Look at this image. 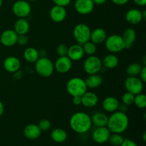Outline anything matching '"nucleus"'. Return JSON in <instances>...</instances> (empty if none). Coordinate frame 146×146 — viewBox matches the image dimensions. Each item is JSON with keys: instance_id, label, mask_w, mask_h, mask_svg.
Masks as SVG:
<instances>
[{"instance_id": "nucleus-22", "label": "nucleus", "mask_w": 146, "mask_h": 146, "mask_svg": "<svg viewBox=\"0 0 146 146\" xmlns=\"http://www.w3.org/2000/svg\"><path fill=\"white\" fill-rule=\"evenodd\" d=\"M29 28V23L26 18H19L14 23V30L18 35L27 34Z\"/></svg>"}, {"instance_id": "nucleus-14", "label": "nucleus", "mask_w": 146, "mask_h": 146, "mask_svg": "<svg viewBox=\"0 0 146 146\" xmlns=\"http://www.w3.org/2000/svg\"><path fill=\"white\" fill-rule=\"evenodd\" d=\"M67 16L66 9L64 7L54 5L49 11L51 19L55 23H61L65 20Z\"/></svg>"}, {"instance_id": "nucleus-32", "label": "nucleus", "mask_w": 146, "mask_h": 146, "mask_svg": "<svg viewBox=\"0 0 146 146\" xmlns=\"http://www.w3.org/2000/svg\"><path fill=\"white\" fill-rule=\"evenodd\" d=\"M123 137L121 135V134L118 133H111L108 138V142L110 143L111 145L113 146H120L123 141Z\"/></svg>"}, {"instance_id": "nucleus-34", "label": "nucleus", "mask_w": 146, "mask_h": 146, "mask_svg": "<svg viewBox=\"0 0 146 146\" xmlns=\"http://www.w3.org/2000/svg\"><path fill=\"white\" fill-rule=\"evenodd\" d=\"M38 127L41 129V131H47L51 128V121L46 118H43L39 121L38 124Z\"/></svg>"}, {"instance_id": "nucleus-7", "label": "nucleus", "mask_w": 146, "mask_h": 146, "mask_svg": "<svg viewBox=\"0 0 146 146\" xmlns=\"http://www.w3.org/2000/svg\"><path fill=\"white\" fill-rule=\"evenodd\" d=\"M91 30L88 25L85 24H78L73 30V35L77 44L83 45L84 43L90 41Z\"/></svg>"}, {"instance_id": "nucleus-10", "label": "nucleus", "mask_w": 146, "mask_h": 146, "mask_svg": "<svg viewBox=\"0 0 146 146\" xmlns=\"http://www.w3.org/2000/svg\"><path fill=\"white\" fill-rule=\"evenodd\" d=\"M95 4L92 0H76L74 3V9L79 14L87 15L94 10Z\"/></svg>"}, {"instance_id": "nucleus-16", "label": "nucleus", "mask_w": 146, "mask_h": 146, "mask_svg": "<svg viewBox=\"0 0 146 146\" xmlns=\"http://www.w3.org/2000/svg\"><path fill=\"white\" fill-rule=\"evenodd\" d=\"M125 20L131 25L140 24L143 20L142 11L138 9H131L126 12L125 16Z\"/></svg>"}, {"instance_id": "nucleus-26", "label": "nucleus", "mask_w": 146, "mask_h": 146, "mask_svg": "<svg viewBox=\"0 0 146 146\" xmlns=\"http://www.w3.org/2000/svg\"><path fill=\"white\" fill-rule=\"evenodd\" d=\"M67 133L64 129L61 128H54L51 133V138L55 143H61L66 141Z\"/></svg>"}, {"instance_id": "nucleus-35", "label": "nucleus", "mask_w": 146, "mask_h": 146, "mask_svg": "<svg viewBox=\"0 0 146 146\" xmlns=\"http://www.w3.org/2000/svg\"><path fill=\"white\" fill-rule=\"evenodd\" d=\"M68 48V47L64 44H58L56 47V53L58 55V56H67Z\"/></svg>"}, {"instance_id": "nucleus-8", "label": "nucleus", "mask_w": 146, "mask_h": 146, "mask_svg": "<svg viewBox=\"0 0 146 146\" xmlns=\"http://www.w3.org/2000/svg\"><path fill=\"white\" fill-rule=\"evenodd\" d=\"M12 11L18 18H27L31 12V4L27 0H18L13 4Z\"/></svg>"}, {"instance_id": "nucleus-12", "label": "nucleus", "mask_w": 146, "mask_h": 146, "mask_svg": "<svg viewBox=\"0 0 146 146\" xmlns=\"http://www.w3.org/2000/svg\"><path fill=\"white\" fill-rule=\"evenodd\" d=\"M17 38L18 34L14 29H7L1 33L0 36V41L4 46L11 47L17 44Z\"/></svg>"}, {"instance_id": "nucleus-30", "label": "nucleus", "mask_w": 146, "mask_h": 146, "mask_svg": "<svg viewBox=\"0 0 146 146\" xmlns=\"http://www.w3.org/2000/svg\"><path fill=\"white\" fill-rule=\"evenodd\" d=\"M83 49H84V54H87L88 56L94 55L95 53L96 52L97 50V46L96 44H95L94 43H93L92 41H88L87 42L84 43L82 45Z\"/></svg>"}, {"instance_id": "nucleus-17", "label": "nucleus", "mask_w": 146, "mask_h": 146, "mask_svg": "<svg viewBox=\"0 0 146 146\" xmlns=\"http://www.w3.org/2000/svg\"><path fill=\"white\" fill-rule=\"evenodd\" d=\"M84 51L82 45L78 44H73L68 48L67 56L72 61H77L81 60L84 56Z\"/></svg>"}, {"instance_id": "nucleus-40", "label": "nucleus", "mask_w": 146, "mask_h": 146, "mask_svg": "<svg viewBox=\"0 0 146 146\" xmlns=\"http://www.w3.org/2000/svg\"><path fill=\"white\" fill-rule=\"evenodd\" d=\"M130 0H111V1H112L113 4H116V5L118 6L125 5V4H126Z\"/></svg>"}, {"instance_id": "nucleus-18", "label": "nucleus", "mask_w": 146, "mask_h": 146, "mask_svg": "<svg viewBox=\"0 0 146 146\" xmlns=\"http://www.w3.org/2000/svg\"><path fill=\"white\" fill-rule=\"evenodd\" d=\"M98 103V97L92 91H86L81 96V105L86 108L95 107Z\"/></svg>"}, {"instance_id": "nucleus-42", "label": "nucleus", "mask_w": 146, "mask_h": 146, "mask_svg": "<svg viewBox=\"0 0 146 146\" xmlns=\"http://www.w3.org/2000/svg\"><path fill=\"white\" fill-rule=\"evenodd\" d=\"M135 4L140 7H145L146 5V0H133Z\"/></svg>"}, {"instance_id": "nucleus-39", "label": "nucleus", "mask_w": 146, "mask_h": 146, "mask_svg": "<svg viewBox=\"0 0 146 146\" xmlns=\"http://www.w3.org/2000/svg\"><path fill=\"white\" fill-rule=\"evenodd\" d=\"M140 76H141V81L143 83L146 82V66H143L141 70V72H140Z\"/></svg>"}, {"instance_id": "nucleus-44", "label": "nucleus", "mask_w": 146, "mask_h": 146, "mask_svg": "<svg viewBox=\"0 0 146 146\" xmlns=\"http://www.w3.org/2000/svg\"><path fill=\"white\" fill-rule=\"evenodd\" d=\"M94 1V4H96V5H101V4H104L108 0H92Z\"/></svg>"}, {"instance_id": "nucleus-45", "label": "nucleus", "mask_w": 146, "mask_h": 146, "mask_svg": "<svg viewBox=\"0 0 146 146\" xmlns=\"http://www.w3.org/2000/svg\"><path fill=\"white\" fill-rule=\"evenodd\" d=\"M4 104H3V103L0 101V117L3 115V113H4Z\"/></svg>"}, {"instance_id": "nucleus-36", "label": "nucleus", "mask_w": 146, "mask_h": 146, "mask_svg": "<svg viewBox=\"0 0 146 146\" xmlns=\"http://www.w3.org/2000/svg\"><path fill=\"white\" fill-rule=\"evenodd\" d=\"M29 41V38L27 37V34H23V35H18L17 38V44H19L21 46L27 45Z\"/></svg>"}, {"instance_id": "nucleus-48", "label": "nucleus", "mask_w": 146, "mask_h": 146, "mask_svg": "<svg viewBox=\"0 0 146 146\" xmlns=\"http://www.w3.org/2000/svg\"><path fill=\"white\" fill-rule=\"evenodd\" d=\"M2 4H3V0H0V8L1 7Z\"/></svg>"}, {"instance_id": "nucleus-33", "label": "nucleus", "mask_w": 146, "mask_h": 146, "mask_svg": "<svg viewBox=\"0 0 146 146\" xmlns=\"http://www.w3.org/2000/svg\"><path fill=\"white\" fill-rule=\"evenodd\" d=\"M134 98H135V95H133V94H131V93L127 91V92H125L122 96L123 104L129 106L133 104Z\"/></svg>"}, {"instance_id": "nucleus-4", "label": "nucleus", "mask_w": 146, "mask_h": 146, "mask_svg": "<svg viewBox=\"0 0 146 146\" xmlns=\"http://www.w3.org/2000/svg\"><path fill=\"white\" fill-rule=\"evenodd\" d=\"M35 70L41 77L48 78L51 76L54 71V65L51 59L46 56L39 57L35 63Z\"/></svg>"}, {"instance_id": "nucleus-49", "label": "nucleus", "mask_w": 146, "mask_h": 146, "mask_svg": "<svg viewBox=\"0 0 146 146\" xmlns=\"http://www.w3.org/2000/svg\"><path fill=\"white\" fill-rule=\"evenodd\" d=\"M27 1H37V0H27Z\"/></svg>"}, {"instance_id": "nucleus-29", "label": "nucleus", "mask_w": 146, "mask_h": 146, "mask_svg": "<svg viewBox=\"0 0 146 146\" xmlns=\"http://www.w3.org/2000/svg\"><path fill=\"white\" fill-rule=\"evenodd\" d=\"M143 65L140 63L134 62L129 64L126 68V73L128 76H137L140 74Z\"/></svg>"}, {"instance_id": "nucleus-1", "label": "nucleus", "mask_w": 146, "mask_h": 146, "mask_svg": "<svg viewBox=\"0 0 146 146\" xmlns=\"http://www.w3.org/2000/svg\"><path fill=\"white\" fill-rule=\"evenodd\" d=\"M129 126V118L126 113L116 111L108 117L106 127L111 133L122 134Z\"/></svg>"}, {"instance_id": "nucleus-3", "label": "nucleus", "mask_w": 146, "mask_h": 146, "mask_svg": "<svg viewBox=\"0 0 146 146\" xmlns=\"http://www.w3.org/2000/svg\"><path fill=\"white\" fill-rule=\"evenodd\" d=\"M66 88L68 94L72 97L81 96L86 92L88 89L85 80L80 77H74L70 78L67 82Z\"/></svg>"}, {"instance_id": "nucleus-6", "label": "nucleus", "mask_w": 146, "mask_h": 146, "mask_svg": "<svg viewBox=\"0 0 146 146\" xmlns=\"http://www.w3.org/2000/svg\"><path fill=\"white\" fill-rule=\"evenodd\" d=\"M102 68V60L97 56H88L84 62V70L88 75L98 74Z\"/></svg>"}, {"instance_id": "nucleus-38", "label": "nucleus", "mask_w": 146, "mask_h": 146, "mask_svg": "<svg viewBox=\"0 0 146 146\" xmlns=\"http://www.w3.org/2000/svg\"><path fill=\"white\" fill-rule=\"evenodd\" d=\"M120 146H138L137 145L135 141H133V140L128 139V138H126V139H124L123 143H121V145Z\"/></svg>"}, {"instance_id": "nucleus-37", "label": "nucleus", "mask_w": 146, "mask_h": 146, "mask_svg": "<svg viewBox=\"0 0 146 146\" xmlns=\"http://www.w3.org/2000/svg\"><path fill=\"white\" fill-rule=\"evenodd\" d=\"M55 5L61 6V7H67L71 2V0H51Z\"/></svg>"}, {"instance_id": "nucleus-46", "label": "nucleus", "mask_w": 146, "mask_h": 146, "mask_svg": "<svg viewBox=\"0 0 146 146\" xmlns=\"http://www.w3.org/2000/svg\"><path fill=\"white\" fill-rule=\"evenodd\" d=\"M38 54H39L40 57H44L46 56V51L44 49H41V51H38Z\"/></svg>"}, {"instance_id": "nucleus-25", "label": "nucleus", "mask_w": 146, "mask_h": 146, "mask_svg": "<svg viewBox=\"0 0 146 146\" xmlns=\"http://www.w3.org/2000/svg\"><path fill=\"white\" fill-rule=\"evenodd\" d=\"M91 118L93 125L96 127H105L108 123V116L103 112H96Z\"/></svg>"}, {"instance_id": "nucleus-47", "label": "nucleus", "mask_w": 146, "mask_h": 146, "mask_svg": "<svg viewBox=\"0 0 146 146\" xmlns=\"http://www.w3.org/2000/svg\"><path fill=\"white\" fill-rule=\"evenodd\" d=\"M143 140L144 142L146 141V132H144L143 134Z\"/></svg>"}, {"instance_id": "nucleus-2", "label": "nucleus", "mask_w": 146, "mask_h": 146, "mask_svg": "<svg viewBox=\"0 0 146 146\" xmlns=\"http://www.w3.org/2000/svg\"><path fill=\"white\" fill-rule=\"evenodd\" d=\"M92 125L91 116L86 113L81 111L73 114L69 120L71 128L78 134H84L89 131Z\"/></svg>"}, {"instance_id": "nucleus-43", "label": "nucleus", "mask_w": 146, "mask_h": 146, "mask_svg": "<svg viewBox=\"0 0 146 146\" xmlns=\"http://www.w3.org/2000/svg\"><path fill=\"white\" fill-rule=\"evenodd\" d=\"M118 111H121V112H123V113H126V111H128V106L125 105V104H120Z\"/></svg>"}, {"instance_id": "nucleus-13", "label": "nucleus", "mask_w": 146, "mask_h": 146, "mask_svg": "<svg viewBox=\"0 0 146 146\" xmlns=\"http://www.w3.org/2000/svg\"><path fill=\"white\" fill-rule=\"evenodd\" d=\"M54 69L60 74H66L72 68V61L67 56H59L55 61Z\"/></svg>"}, {"instance_id": "nucleus-31", "label": "nucleus", "mask_w": 146, "mask_h": 146, "mask_svg": "<svg viewBox=\"0 0 146 146\" xmlns=\"http://www.w3.org/2000/svg\"><path fill=\"white\" fill-rule=\"evenodd\" d=\"M133 104L141 109H144L146 107V96L143 93L135 95Z\"/></svg>"}, {"instance_id": "nucleus-21", "label": "nucleus", "mask_w": 146, "mask_h": 146, "mask_svg": "<svg viewBox=\"0 0 146 146\" xmlns=\"http://www.w3.org/2000/svg\"><path fill=\"white\" fill-rule=\"evenodd\" d=\"M121 36L123 40L124 44H125V48H129L135 43L137 35L135 29H133V28H128L123 32Z\"/></svg>"}, {"instance_id": "nucleus-5", "label": "nucleus", "mask_w": 146, "mask_h": 146, "mask_svg": "<svg viewBox=\"0 0 146 146\" xmlns=\"http://www.w3.org/2000/svg\"><path fill=\"white\" fill-rule=\"evenodd\" d=\"M104 43L106 49L111 54L119 53L125 48L122 36L118 34H112L107 36Z\"/></svg>"}, {"instance_id": "nucleus-9", "label": "nucleus", "mask_w": 146, "mask_h": 146, "mask_svg": "<svg viewBox=\"0 0 146 146\" xmlns=\"http://www.w3.org/2000/svg\"><path fill=\"white\" fill-rule=\"evenodd\" d=\"M125 88L128 92L137 95L143 92L144 83L137 76H128L125 81Z\"/></svg>"}, {"instance_id": "nucleus-27", "label": "nucleus", "mask_w": 146, "mask_h": 146, "mask_svg": "<svg viewBox=\"0 0 146 146\" xmlns=\"http://www.w3.org/2000/svg\"><path fill=\"white\" fill-rule=\"evenodd\" d=\"M85 82L88 88H96L102 84L103 78L98 74H91L88 75L85 80Z\"/></svg>"}, {"instance_id": "nucleus-41", "label": "nucleus", "mask_w": 146, "mask_h": 146, "mask_svg": "<svg viewBox=\"0 0 146 146\" xmlns=\"http://www.w3.org/2000/svg\"><path fill=\"white\" fill-rule=\"evenodd\" d=\"M73 104L75 106L81 105V96L73 97Z\"/></svg>"}, {"instance_id": "nucleus-19", "label": "nucleus", "mask_w": 146, "mask_h": 146, "mask_svg": "<svg viewBox=\"0 0 146 146\" xmlns=\"http://www.w3.org/2000/svg\"><path fill=\"white\" fill-rule=\"evenodd\" d=\"M41 131L38 125L35 123H30L26 125L24 129V135L29 140H36L40 137Z\"/></svg>"}, {"instance_id": "nucleus-15", "label": "nucleus", "mask_w": 146, "mask_h": 146, "mask_svg": "<svg viewBox=\"0 0 146 146\" xmlns=\"http://www.w3.org/2000/svg\"><path fill=\"white\" fill-rule=\"evenodd\" d=\"M4 69L9 73H17L21 67V61L17 57L10 56L4 59L3 63Z\"/></svg>"}, {"instance_id": "nucleus-24", "label": "nucleus", "mask_w": 146, "mask_h": 146, "mask_svg": "<svg viewBox=\"0 0 146 146\" xmlns=\"http://www.w3.org/2000/svg\"><path fill=\"white\" fill-rule=\"evenodd\" d=\"M119 59L115 54H110L106 56L102 60L103 68L113 69L118 66Z\"/></svg>"}, {"instance_id": "nucleus-23", "label": "nucleus", "mask_w": 146, "mask_h": 146, "mask_svg": "<svg viewBox=\"0 0 146 146\" xmlns=\"http://www.w3.org/2000/svg\"><path fill=\"white\" fill-rule=\"evenodd\" d=\"M107 38V33L104 29L97 28L91 32L90 41L95 44H101L104 43Z\"/></svg>"}, {"instance_id": "nucleus-11", "label": "nucleus", "mask_w": 146, "mask_h": 146, "mask_svg": "<svg viewBox=\"0 0 146 146\" xmlns=\"http://www.w3.org/2000/svg\"><path fill=\"white\" fill-rule=\"evenodd\" d=\"M111 134V131L106 126L96 127L92 133V138L96 143L104 144L108 142Z\"/></svg>"}, {"instance_id": "nucleus-20", "label": "nucleus", "mask_w": 146, "mask_h": 146, "mask_svg": "<svg viewBox=\"0 0 146 146\" xmlns=\"http://www.w3.org/2000/svg\"><path fill=\"white\" fill-rule=\"evenodd\" d=\"M119 105V101L113 96L106 97L102 101V107L104 111L111 113L118 111Z\"/></svg>"}, {"instance_id": "nucleus-28", "label": "nucleus", "mask_w": 146, "mask_h": 146, "mask_svg": "<svg viewBox=\"0 0 146 146\" xmlns=\"http://www.w3.org/2000/svg\"><path fill=\"white\" fill-rule=\"evenodd\" d=\"M39 57L38 51L34 47H29L24 51V59L29 63H35Z\"/></svg>"}]
</instances>
